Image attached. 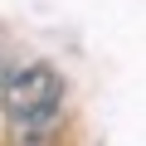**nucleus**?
<instances>
[{"label":"nucleus","instance_id":"obj_1","mask_svg":"<svg viewBox=\"0 0 146 146\" xmlns=\"http://www.w3.org/2000/svg\"><path fill=\"white\" fill-rule=\"evenodd\" d=\"M58 73L49 63H34L25 73H15V78H5V88H0V102H5L10 117H34V112H54L58 107Z\"/></svg>","mask_w":146,"mask_h":146},{"label":"nucleus","instance_id":"obj_2","mask_svg":"<svg viewBox=\"0 0 146 146\" xmlns=\"http://www.w3.org/2000/svg\"><path fill=\"white\" fill-rule=\"evenodd\" d=\"M58 136H63L58 107L34 117H10V146H58Z\"/></svg>","mask_w":146,"mask_h":146},{"label":"nucleus","instance_id":"obj_3","mask_svg":"<svg viewBox=\"0 0 146 146\" xmlns=\"http://www.w3.org/2000/svg\"><path fill=\"white\" fill-rule=\"evenodd\" d=\"M0 88H5V83H0Z\"/></svg>","mask_w":146,"mask_h":146}]
</instances>
